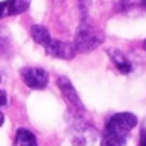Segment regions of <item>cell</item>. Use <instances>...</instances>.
Wrapping results in <instances>:
<instances>
[{
  "label": "cell",
  "mask_w": 146,
  "mask_h": 146,
  "mask_svg": "<svg viewBox=\"0 0 146 146\" xmlns=\"http://www.w3.org/2000/svg\"><path fill=\"white\" fill-rule=\"evenodd\" d=\"M136 124L137 117L135 114L128 111L114 114L106 122L101 146H126L127 136L136 127Z\"/></svg>",
  "instance_id": "6da1fadb"
},
{
  "label": "cell",
  "mask_w": 146,
  "mask_h": 146,
  "mask_svg": "<svg viewBox=\"0 0 146 146\" xmlns=\"http://www.w3.org/2000/svg\"><path fill=\"white\" fill-rule=\"evenodd\" d=\"M104 42V33L91 22L88 18L81 19V23L77 28L74 36L76 50L80 53H90Z\"/></svg>",
  "instance_id": "7a4b0ae2"
},
{
  "label": "cell",
  "mask_w": 146,
  "mask_h": 146,
  "mask_svg": "<svg viewBox=\"0 0 146 146\" xmlns=\"http://www.w3.org/2000/svg\"><path fill=\"white\" fill-rule=\"evenodd\" d=\"M21 77L23 82L33 90H41L48 86L49 74L45 69L37 68V67H30V68L21 69Z\"/></svg>",
  "instance_id": "3957f363"
},
{
  "label": "cell",
  "mask_w": 146,
  "mask_h": 146,
  "mask_svg": "<svg viewBox=\"0 0 146 146\" xmlns=\"http://www.w3.org/2000/svg\"><path fill=\"white\" fill-rule=\"evenodd\" d=\"M45 49H46V53L50 54L51 56L58 59H64V60L74 58L76 51H77L73 44L64 42V41H60V40H54V38L50 41V44Z\"/></svg>",
  "instance_id": "277c9868"
},
{
  "label": "cell",
  "mask_w": 146,
  "mask_h": 146,
  "mask_svg": "<svg viewBox=\"0 0 146 146\" xmlns=\"http://www.w3.org/2000/svg\"><path fill=\"white\" fill-rule=\"evenodd\" d=\"M58 87L60 88L63 96L68 100V103L71 104L73 108L76 109V111H85V106H83L81 99L78 98L77 92H76V88L73 87L72 82L68 80L67 77L62 76V77L58 78Z\"/></svg>",
  "instance_id": "5b68a950"
},
{
  "label": "cell",
  "mask_w": 146,
  "mask_h": 146,
  "mask_svg": "<svg viewBox=\"0 0 146 146\" xmlns=\"http://www.w3.org/2000/svg\"><path fill=\"white\" fill-rule=\"evenodd\" d=\"M31 0H4L0 1V18L25 13L30 8Z\"/></svg>",
  "instance_id": "8992f818"
},
{
  "label": "cell",
  "mask_w": 146,
  "mask_h": 146,
  "mask_svg": "<svg viewBox=\"0 0 146 146\" xmlns=\"http://www.w3.org/2000/svg\"><path fill=\"white\" fill-rule=\"evenodd\" d=\"M106 53H108L109 58H110L111 62L115 64V67L118 68V71L121 72V73H123V74H127V73H129V72L132 71L131 63H129L128 59H127L126 56H124L119 50L110 48V49H108V50H106Z\"/></svg>",
  "instance_id": "52a82bcc"
},
{
  "label": "cell",
  "mask_w": 146,
  "mask_h": 146,
  "mask_svg": "<svg viewBox=\"0 0 146 146\" xmlns=\"http://www.w3.org/2000/svg\"><path fill=\"white\" fill-rule=\"evenodd\" d=\"M31 37L36 44L44 46V48H46L50 44V41L53 40L49 30L41 25H33L31 27Z\"/></svg>",
  "instance_id": "ba28073f"
},
{
  "label": "cell",
  "mask_w": 146,
  "mask_h": 146,
  "mask_svg": "<svg viewBox=\"0 0 146 146\" xmlns=\"http://www.w3.org/2000/svg\"><path fill=\"white\" fill-rule=\"evenodd\" d=\"M13 146H37L35 135L26 128H19L15 133Z\"/></svg>",
  "instance_id": "9c48e42d"
},
{
  "label": "cell",
  "mask_w": 146,
  "mask_h": 146,
  "mask_svg": "<svg viewBox=\"0 0 146 146\" xmlns=\"http://www.w3.org/2000/svg\"><path fill=\"white\" fill-rule=\"evenodd\" d=\"M91 0H80V9H81V19L88 18V8H90Z\"/></svg>",
  "instance_id": "30bf717a"
},
{
  "label": "cell",
  "mask_w": 146,
  "mask_h": 146,
  "mask_svg": "<svg viewBox=\"0 0 146 146\" xmlns=\"http://www.w3.org/2000/svg\"><path fill=\"white\" fill-rule=\"evenodd\" d=\"M124 8H141L146 7V0H122Z\"/></svg>",
  "instance_id": "8fae6325"
},
{
  "label": "cell",
  "mask_w": 146,
  "mask_h": 146,
  "mask_svg": "<svg viewBox=\"0 0 146 146\" xmlns=\"http://www.w3.org/2000/svg\"><path fill=\"white\" fill-rule=\"evenodd\" d=\"M7 101H8L7 92H5V91H3V90H0V106L7 105Z\"/></svg>",
  "instance_id": "7c38bea8"
},
{
  "label": "cell",
  "mask_w": 146,
  "mask_h": 146,
  "mask_svg": "<svg viewBox=\"0 0 146 146\" xmlns=\"http://www.w3.org/2000/svg\"><path fill=\"white\" fill-rule=\"evenodd\" d=\"M140 146H146V131L142 129L141 136H140Z\"/></svg>",
  "instance_id": "4fadbf2b"
},
{
  "label": "cell",
  "mask_w": 146,
  "mask_h": 146,
  "mask_svg": "<svg viewBox=\"0 0 146 146\" xmlns=\"http://www.w3.org/2000/svg\"><path fill=\"white\" fill-rule=\"evenodd\" d=\"M3 123H4V114L0 111V126H3Z\"/></svg>",
  "instance_id": "5bb4252c"
},
{
  "label": "cell",
  "mask_w": 146,
  "mask_h": 146,
  "mask_svg": "<svg viewBox=\"0 0 146 146\" xmlns=\"http://www.w3.org/2000/svg\"><path fill=\"white\" fill-rule=\"evenodd\" d=\"M144 50H145V51H146V40H145V41H144Z\"/></svg>",
  "instance_id": "9a60e30c"
},
{
  "label": "cell",
  "mask_w": 146,
  "mask_h": 146,
  "mask_svg": "<svg viewBox=\"0 0 146 146\" xmlns=\"http://www.w3.org/2000/svg\"><path fill=\"white\" fill-rule=\"evenodd\" d=\"M58 1H60V3H63V1H64V0H58Z\"/></svg>",
  "instance_id": "2e32d148"
},
{
  "label": "cell",
  "mask_w": 146,
  "mask_h": 146,
  "mask_svg": "<svg viewBox=\"0 0 146 146\" xmlns=\"http://www.w3.org/2000/svg\"><path fill=\"white\" fill-rule=\"evenodd\" d=\"M0 82H1V74H0Z\"/></svg>",
  "instance_id": "e0dca14e"
}]
</instances>
